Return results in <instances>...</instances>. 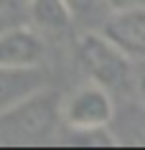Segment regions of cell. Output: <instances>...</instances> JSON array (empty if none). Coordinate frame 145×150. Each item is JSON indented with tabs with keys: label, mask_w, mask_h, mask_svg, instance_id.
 Returning <instances> with one entry per match:
<instances>
[{
	"label": "cell",
	"mask_w": 145,
	"mask_h": 150,
	"mask_svg": "<svg viewBox=\"0 0 145 150\" xmlns=\"http://www.w3.org/2000/svg\"><path fill=\"white\" fill-rule=\"evenodd\" d=\"M61 97L54 89L41 87L23 97L18 104L0 115V135L10 142H41L61 122Z\"/></svg>",
	"instance_id": "1"
},
{
	"label": "cell",
	"mask_w": 145,
	"mask_h": 150,
	"mask_svg": "<svg viewBox=\"0 0 145 150\" xmlns=\"http://www.w3.org/2000/svg\"><path fill=\"white\" fill-rule=\"evenodd\" d=\"M76 54H79L81 66L87 69L89 79L105 87L107 92L112 89H130L132 87V66L135 61L117 51L107 38L99 33H87L81 36L76 43Z\"/></svg>",
	"instance_id": "2"
},
{
	"label": "cell",
	"mask_w": 145,
	"mask_h": 150,
	"mask_svg": "<svg viewBox=\"0 0 145 150\" xmlns=\"http://www.w3.org/2000/svg\"><path fill=\"white\" fill-rule=\"evenodd\" d=\"M59 115H61V122H64L69 130L107 127L112 122V115H115L112 94H110L105 87L89 81L84 87L74 89L66 99H61Z\"/></svg>",
	"instance_id": "3"
},
{
	"label": "cell",
	"mask_w": 145,
	"mask_h": 150,
	"mask_svg": "<svg viewBox=\"0 0 145 150\" xmlns=\"http://www.w3.org/2000/svg\"><path fill=\"white\" fill-rule=\"evenodd\" d=\"M99 36L107 38L127 59L140 61L145 54V10H143V5L125 8V10H110V18L102 23Z\"/></svg>",
	"instance_id": "4"
},
{
	"label": "cell",
	"mask_w": 145,
	"mask_h": 150,
	"mask_svg": "<svg viewBox=\"0 0 145 150\" xmlns=\"http://www.w3.org/2000/svg\"><path fill=\"white\" fill-rule=\"evenodd\" d=\"M43 43L33 28L3 25L0 28V66H41Z\"/></svg>",
	"instance_id": "5"
},
{
	"label": "cell",
	"mask_w": 145,
	"mask_h": 150,
	"mask_svg": "<svg viewBox=\"0 0 145 150\" xmlns=\"http://www.w3.org/2000/svg\"><path fill=\"white\" fill-rule=\"evenodd\" d=\"M41 87H46V71L41 66H0V115Z\"/></svg>",
	"instance_id": "6"
},
{
	"label": "cell",
	"mask_w": 145,
	"mask_h": 150,
	"mask_svg": "<svg viewBox=\"0 0 145 150\" xmlns=\"http://www.w3.org/2000/svg\"><path fill=\"white\" fill-rule=\"evenodd\" d=\"M25 8H28L31 23L51 36L66 33L74 21V13L66 5V0H25Z\"/></svg>",
	"instance_id": "7"
},
{
	"label": "cell",
	"mask_w": 145,
	"mask_h": 150,
	"mask_svg": "<svg viewBox=\"0 0 145 150\" xmlns=\"http://www.w3.org/2000/svg\"><path fill=\"white\" fill-rule=\"evenodd\" d=\"M110 10H125V8H135V5H143V0H102Z\"/></svg>",
	"instance_id": "8"
},
{
	"label": "cell",
	"mask_w": 145,
	"mask_h": 150,
	"mask_svg": "<svg viewBox=\"0 0 145 150\" xmlns=\"http://www.w3.org/2000/svg\"><path fill=\"white\" fill-rule=\"evenodd\" d=\"M92 3H94V0H66V5L71 8L74 16H79V13H87V10L92 8Z\"/></svg>",
	"instance_id": "9"
},
{
	"label": "cell",
	"mask_w": 145,
	"mask_h": 150,
	"mask_svg": "<svg viewBox=\"0 0 145 150\" xmlns=\"http://www.w3.org/2000/svg\"><path fill=\"white\" fill-rule=\"evenodd\" d=\"M18 5H25V0H0V10L3 8H18Z\"/></svg>",
	"instance_id": "10"
},
{
	"label": "cell",
	"mask_w": 145,
	"mask_h": 150,
	"mask_svg": "<svg viewBox=\"0 0 145 150\" xmlns=\"http://www.w3.org/2000/svg\"><path fill=\"white\" fill-rule=\"evenodd\" d=\"M3 25H5V21H3V10H0V28H3Z\"/></svg>",
	"instance_id": "11"
}]
</instances>
